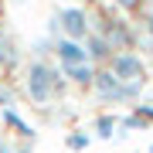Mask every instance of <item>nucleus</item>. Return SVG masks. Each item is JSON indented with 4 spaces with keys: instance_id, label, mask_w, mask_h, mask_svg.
<instances>
[{
    "instance_id": "obj_1",
    "label": "nucleus",
    "mask_w": 153,
    "mask_h": 153,
    "mask_svg": "<svg viewBox=\"0 0 153 153\" xmlns=\"http://www.w3.org/2000/svg\"><path fill=\"white\" fill-rule=\"evenodd\" d=\"M61 92H65V78H61L58 68H51L48 61H34V65L27 68V95L38 105L58 99Z\"/></svg>"
},
{
    "instance_id": "obj_2",
    "label": "nucleus",
    "mask_w": 153,
    "mask_h": 153,
    "mask_svg": "<svg viewBox=\"0 0 153 153\" xmlns=\"http://www.w3.org/2000/svg\"><path fill=\"white\" fill-rule=\"evenodd\" d=\"M95 95L102 99V102H133V99H140L143 92V82H123V78H116L109 68H102V71H95Z\"/></svg>"
},
{
    "instance_id": "obj_3",
    "label": "nucleus",
    "mask_w": 153,
    "mask_h": 153,
    "mask_svg": "<svg viewBox=\"0 0 153 153\" xmlns=\"http://www.w3.org/2000/svg\"><path fill=\"white\" fill-rule=\"evenodd\" d=\"M109 71L116 78H123V82H143L146 65H143V58L133 55V51H116V55L109 58Z\"/></svg>"
},
{
    "instance_id": "obj_4",
    "label": "nucleus",
    "mask_w": 153,
    "mask_h": 153,
    "mask_svg": "<svg viewBox=\"0 0 153 153\" xmlns=\"http://www.w3.org/2000/svg\"><path fill=\"white\" fill-rule=\"evenodd\" d=\"M99 34L112 44V51H133V44H136L133 27H129L126 21H116V17H109V21L99 24Z\"/></svg>"
},
{
    "instance_id": "obj_5",
    "label": "nucleus",
    "mask_w": 153,
    "mask_h": 153,
    "mask_svg": "<svg viewBox=\"0 0 153 153\" xmlns=\"http://www.w3.org/2000/svg\"><path fill=\"white\" fill-rule=\"evenodd\" d=\"M58 24L65 27V38H71V41L88 38V34H92V27H88V14L82 10V7H68V10H61Z\"/></svg>"
},
{
    "instance_id": "obj_6",
    "label": "nucleus",
    "mask_w": 153,
    "mask_h": 153,
    "mask_svg": "<svg viewBox=\"0 0 153 153\" xmlns=\"http://www.w3.org/2000/svg\"><path fill=\"white\" fill-rule=\"evenodd\" d=\"M55 55L61 61V68H71V65H88V51H85V44H78V41H71V38H61L55 44Z\"/></svg>"
},
{
    "instance_id": "obj_7",
    "label": "nucleus",
    "mask_w": 153,
    "mask_h": 153,
    "mask_svg": "<svg viewBox=\"0 0 153 153\" xmlns=\"http://www.w3.org/2000/svg\"><path fill=\"white\" fill-rule=\"evenodd\" d=\"M85 51H88V61H109V58L116 55V51H112V44L105 41L99 31H92V34L85 38Z\"/></svg>"
},
{
    "instance_id": "obj_8",
    "label": "nucleus",
    "mask_w": 153,
    "mask_h": 153,
    "mask_svg": "<svg viewBox=\"0 0 153 153\" xmlns=\"http://www.w3.org/2000/svg\"><path fill=\"white\" fill-rule=\"evenodd\" d=\"M14 61H17V44H14V38H10V34L0 27V68L14 65Z\"/></svg>"
},
{
    "instance_id": "obj_9",
    "label": "nucleus",
    "mask_w": 153,
    "mask_h": 153,
    "mask_svg": "<svg viewBox=\"0 0 153 153\" xmlns=\"http://www.w3.org/2000/svg\"><path fill=\"white\" fill-rule=\"evenodd\" d=\"M65 78H71L78 85H92L95 82V68L92 65H71V68H65Z\"/></svg>"
},
{
    "instance_id": "obj_10",
    "label": "nucleus",
    "mask_w": 153,
    "mask_h": 153,
    "mask_svg": "<svg viewBox=\"0 0 153 153\" xmlns=\"http://www.w3.org/2000/svg\"><path fill=\"white\" fill-rule=\"evenodd\" d=\"M0 116H4V123H7V126H14V129L21 133L24 140H34V129L21 119V116H17V109H0Z\"/></svg>"
},
{
    "instance_id": "obj_11",
    "label": "nucleus",
    "mask_w": 153,
    "mask_h": 153,
    "mask_svg": "<svg viewBox=\"0 0 153 153\" xmlns=\"http://www.w3.org/2000/svg\"><path fill=\"white\" fill-rule=\"evenodd\" d=\"M119 126V119L116 116H99L95 119V129H99V136H112V129Z\"/></svg>"
},
{
    "instance_id": "obj_12",
    "label": "nucleus",
    "mask_w": 153,
    "mask_h": 153,
    "mask_svg": "<svg viewBox=\"0 0 153 153\" xmlns=\"http://www.w3.org/2000/svg\"><path fill=\"white\" fill-rule=\"evenodd\" d=\"M0 109H14V88L0 82Z\"/></svg>"
},
{
    "instance_id": "obj_13",
    "label": "nucleus",
    "mask_w": 153,
    "mask_h": 153,
    "mask_svg": "<svg viewBox=\"0 0 153 153\" xmlns=\"http://www.w3.org/2000/svg\"><path fill=\"white\" fill-rule=\"evenodd\" d=\"M88 140H92V136H85V133H71V136H68V146L71 150H85Z\"/></svg>"
},
{
    "instance_id": "obj_14",
    "label": "nucleus",
    "mask_w": 153,
    "mask_h": 153,
    "mask_svg": "<svg viewBox=\"0 0 153 153\" xmlns=\"http://www.w3.org/2000/svg\"><path fill=\"white\" fill-rule=\"evenodd\" d=\"M143 27H146V38L153 44V10H146V17H143Z\"/></svg>"
},
{
    "instance_id": "obj_15",
    "label": "nucleus",
    "mask_w": 153,
    "mask_h": 153,
    "mask_svg": "<svg viewBox=\"0 0 153 153\" xmlns=\"http://www.w3.org/2000/svg\"><path fill=\"white\" fill-rule=\"evenodd\" d=\"M109 4L123 7V10H136V7H140V0H109Z\"/></svg>"
},
{
    "instance_id": "obj_16",
    "label": "nucleus",
    "mask_w": 153,
    "mask_h": 153,
    "mask_svg": "<svg viewBox=\"0 0 153 153\" xmlns=\"http://www.w3.org/2000/svg\"><path fill=\"white\" fill-rule=\"evenodd\" d=\"M136 112H140V119H153V105H150V109H146V105H140Z\"/></svg>"
},
{
    "instance_id": "obj_17",
    "label": "nucleus",
    "mask_w": 153,
    "mask_h": 153,
    "mask_svg": "<svg viewBox=\"0 0 153 153\" xmlns=\"http://www.w3.org/2000/svg\"><path fill=\"white\" fill-rule=\"evenodd\" d=\"M0 153H14V150H10V143H7V140H0Z\"/></svg>"
},
{
    "instance_id": "obj_18",
    "label": "nucleus",
    "mask_w": 153,
    "mask_h": 153,
    "mask_svg": "<svg viewBox=\"0 0 153 153\" xmlns=\"http://www.w3.org/2000/svg\"><path fill=\"white\" fill-rule=\"evenodd\" d=\"M14 153H31V146H21V150H14Z\"/></svg>"
},
{
    "instance_id": "obj_19",
    "label": "nucleus",
    "mask_w": 153,
    "mask_h": 153,
    "mask_svg": "<svg viewBox=\"0 0 153 153\" xmlns=\"http://www.w3.org/2000/svg\"><path fill=\"white\" fill-rule=\"evenodd\" d=\"M150 7H153V0H150Z\"/></svg>"
}]
</instances>
